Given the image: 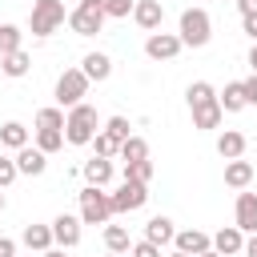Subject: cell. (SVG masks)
Masks as SVG:
<instances>
[{
	"instance_id": "f6af8a7d",
	"label": "cell",
	"mask_w": 257,
	"mask_h": 257,
	"mask_svg": "<svg viewBox=\"0 0 257 257\" xmlns=\"http://www.w3.org/2000/svg\"><path fill=\"white\" fill-rule=\"evenodd\" d=\"M0 209H4V193H0Z\"/></svg>"
},
{
	"instance_id": "52a82bcc",
	"label": "cell",
	"mask_w": 257,
	"mask_h": 257,
	"mask_svg": "<svg viewBox=\"0 0 257 257\" xmlns=\"http://www.w3.org/2000/svg\"><path fill=\"white\" fill-rule=\"evenodd\" d=\"M84 92H88V76H84L80 68H64L60 80H56V100H60V108H64V104L76 108V104L84 100Z\"/></svg>"
},
{
	"instance_id": "5b68a950",
	"label": "cell",
	"mask_w": 257,
	"mask_h": 257,
	"mask_svg": "<svg viewBox=\"0 0 257 257\" xmlns=\"http://www.w3.org/2000/svg\"><path fill=\"white\" fill-rule=\"evenodd\" d=\"M108 217H112L108 193L96 185H84L80 189V225H108Z\"/></svg>"
},
{
	"instance_id": "d4e9b609",
	"label": "cell",
	"mask_w": 257,
	"mask_h": 257,
	"mask_svg": "<svg viewBox=\"0 0 257 257\" xmlns=\"http://www.w3.org/2000/svg\"><path fill=\"white\" fill-rule=\"evenodd\" d=\"M104 245H108V253H128V249H133L128 229H124V225H104Z\"/></svg>"
},
{
	"instance_id": "5bb4252c",
	"label": "cell",
	"mask_w": 257,
	"mask_h": 257,
	"mask_svg": "<svg viewBox=\"0 0 257 257\" xmlns=\"http://www.w3.org/2000/svg\"><path fill=\"white\" fill-rule=\"evenodd\" d=\"M12 161H16V173H24V177H40V173L48 169V157H44L40 149H32V145H24Z\"/></svg>"
},
{
	"instance_id": "6da1fadb",
	"label": "cell",
	"mask_w": 257,
	"mask_h": 257,
	"mask_svg": "<svg viewBox=\"0 0 257 257\" xmlns=\"http://www.w3.org/2000/svg\"><path fill=\"white\" fill-rule=\"evenodd\" d=\"M189 108H193V128H217L221 124V104H217V92H213V84L209 80H197V84H189Z\"/></svg>"
},
{
	"instance_id": "b9f144b4",
	"label": "cell",
	"mask_w": 257,
	"mask_h": 257,
	"mask_svg": "<svg viewBox=\"0 0 257 257\" xmlns=\"http://www.w3.org/2000/svg\"><path fill=\"white\" fill-rule=\"evenodd\" d=\"M249 64H253V72H257V44H253V52H249Z\"/></svg>"
},
{
	"instance_id": "4316f807",
	"label": "cell",
	"mask_w": 257,
	"mask_h": 257,
	"mask_svg": "<svg viewBox=\"0 0 257 257\" xmlns=\"http://www.w3.org/2000/svg\"><path fill=\"white\" fill-rule=\"evenodd\" d=\"M48 128V133H64V112L60 108H40L36 112V133Z\"/></svg>"
},
{
	"instance_id": "9a60e30c",
	"label": "cell",
	"mask_w": 257,
	"mask_h": 257,
	"mask_svg": "<svg viewBox=\"0 0 257 257\" xmlns=\"http://www.w3.org/2000/svg\"><path fill=\"white\" fill-rule=\"evenodd\" d=\"M237 229L241 233H257V193H237Z\"/></svg>"
},
{
	"instance_id": "44dd1931",
	"label": "cell",
	"mask_w": 257,
	"mask_h": 257,
	"mask_svg": "<svg viewBox=\"0 0 257 257\" xmlns=\"http://www.w3.org/2000/svg\"><path fill=\"white\" fill-rule=\"evenodd\" d=\"M217 104H221V112H241L249 100H245V88H241V80H233V84H225V92L217 96Z\"/></svg>"
},
{
	"instance_id": "60d3db41",
	"label": "cell",
	"mask_w": 257,
	"mask_h": 257,
	"mask_svg": "<svg viewBox=\"0 0 257 257\" xmlns=\"http://www.w3.org/2000/svg\"><path fill=\"white\" fill-rule=\"evenodd\" d=\"M40 257H68L64 249H48V253H40Z\"/></svg>"
},
{
	"instance_id": "836d02e7",
	"label": "cell",
	"mask_w": 257,
	"mask_h": 257,
	"mask_svg": "<svg viewBox=\"0 0 257 257\" xmlns=\"http://www.w3.org/2000/svg\"><path fill=\"white\" fill-rule=\"evenodd\" d=\"M16 177H20V173H16V161L0 153V189H8V185H12Z\"/></svg>"
},
{
	"instance_id": "8992f818",
	"label": "cell",
	"mask_w": 257,
	"mask_h": 257,
	"mask_svg": "<svg viewBox=\"0 0 257 257\" xmlns=\"http://www.w3.org/2000/svg\"><path fill=\"white\" fill-rule=\"evenodd\" d=\"M32 36H52L64 24V4L60 0H36L32 4Z\"/></svg>"
},
{
	"instance_id": "ffe728a7",
	"label": "cell",
	"mask_w": 257,
	"mask_h": 257,
	"mask_svg": "<svg viewBox=\"0 0 257 257\" xmlns=\"http://www.w3.org/2000/svg\"><path fill=\"white\" fill-rule=\"evenodd\" d=\"M173 237H177V229H173V221H169V217H153V221L145 225V241H153L157 249H161V245H169Z\"/></svg>"
},
{
	"instance_id": "4dcf8cb0",
	"label": "cell",
	"mask_w": 257,
	"mask_h": 257,
	"mask_svg": "<svg viewBox=\"0 0 257 257\" xmlns=\"http://www.w3.org/2000/svg\"><path fill=\"white\" fill-rule=\"evenodd\" d=\"M104 4V16L108 20H124V16H133V8H137V0H100Z\"/></svg>"
},
{
	"instance_id": "f546056e",
	"label": "cell",
	"mask_w": 257,
	"mask_h": 257,
	"mask_svg": "<svg viewBox=\"0 0 257 257\" xmlns=\"http://www.w3.org/2000/svg\"><path fill=\"white\" fill-rule=\"evenodd\" d=\"M100 133H108V137H112V141H116V145H124V141H128V137H133V133H128V120H124V116H108V120H104V128H100Z\"/></svg>"
},
{
	"instance_id": "9c48e42d",
	"label": "cell",
	"mask_w": 257,
	"mask_h": 257,
	"mask_svg": "<svg viewBox=\"0 0 257 257\" xmlns=\"http://www.w3.org/2000/svg\"><path fill=\"white\" fill-rule=\"evenodd\" d=\"M181 48H185V44H181V36H177V32H149V40H145L149 60H173Z\"/></svg>"
},
{
	"instance_id": "603a6c76",
	"label": "cell",
	"mask_w": 257,
	"mask_h": 257,
	"mask_svg": "<svg viewBox=\"0 0 257 257\" xmlns=\"http://www.w3.org/2000/svg\"><path fill=\"white\" fill-rule=\"evenodd\" d=\"M249 181H253V165L249 161H229L225 165V185L229 189H245Z\"/></svg>"
},
{
	"instance_id": "f35d334b",
	"label": "cell",
	"mask_w": 257,
	"mask_h": 257,
	"mask_svg": "<svg viewBox=\"0 0 257 257\" xmlns=\"http://www.w3.org/2000/svg\"><path fill=\"white\" fill-rule=\"evenodd\" d=\"M237 8H241V16H253L257 12V0H237Z\"/></svg>"
},
{
	"instance_id": "4fadbf2b",
	"label": "cell",
	"mask_w": 257,
	"mask_h": 257,
	"mask_svg": "<svg viewBox=\"0 0 257 257\" xmlns=\"http://www.w3.org/2000/svg\"><path fill=\"white\" fill-rule=\"evenodd\" d=\"M133 20H137L145 32H157V28H161V20H165V8H161V0H137V8H133Z\"/></svg>"
},
{
	"instance_id": "7bdbcfd3",
	"label": "cell",
	"mask_w": 257,
	"mask_h": 257,
	"mask_svg": "<svg viewBox=\"0 0 257 257\" xmlns=\"http://www.w3.org/2000/svg\"><path fill=\"white\" fill-rule=\"evenodd\" d=\"M201 257H221V253H213V249H205V253H201Z\"/></svg>"
},
{
	"instance_id": "ab89813d",
	"label": "cell",
	"mask_w": 257,
	"mask_h": 257,
	"mask_svg": "<svg viewBox=\"0 0 257 257\" xmlns=\"http://www.w3.org/2000/svg\"><path fill=\"white\" fill-rule=\"evenodd\" d=\"M241 253H245V257H257V233L245 241V249H241Z\"/></svg>"
},
{
	"instance_id": "2e32d148",
	"label": "cell",
	"mask_w": 257,
	"mask_h": 257,
	"mask_svg": "<svg viewBox=\"0 0 257 257\" xmlns=\"http://www.w3.org/2000/svg\"><path fill=\"white\" fill-rule=\"evenodd\" d=\"M80 173H84V181H88V185L104 189V185L112 181V161H108V157H92V161H84V169H80Z\"/></svg>"
},
{
	"instance_id": "cb8c5ba5",
	"label": "cell",
	"mask_w": 257,
	"mask_h": 257,
	"mask_svg": "<svg viewBox=\"0 0 257 257\" xmlns=\"http://www.w3.org/2000/svg\"><path fill=\"white\" fill-rule=\"evenodd\" d=\"M0 145H4V149H16V153H20V149L28 145V128H24L20 120H8V124L0 128Z\"/></svg>"
},
{
	"instance_id": "d6a6232c",
	"label": "cell",
	"mask_w": 257,
	"mask_h": 257,
	"mask_svg": "<svg viewBox=\"0 0 257 257\" xmlns=\"http://www.w3.org/2000/svg\"><path fill=\"white\" fill-rule=\"evenodd\" d=\"M92 145H96V157H108V161L120 153V145H116L108 133H96V137H92Z\"/></svg>"
},
{
	"instance_id": "1f68e13d",
	"label": "cell",
	"mask_w": 257,
	"mask_h": 257,
	"mask_svg": "<svg viewBox=\"0 0 257 257\" xmlns=\"http://www.w3.org/2000/svg\"><path fill=\"white\" fill-rule=\"evenodd\" d=\"M60 145H64V133H48V128H40V133H36V149H40L44 157H48V153H56Z\"/></svg>"
},
{
	"instance_id": "ba28073f",
	"label": "cell",
	"mask_w": 257,
	"mask_h": 257,
	"mask_svg": "<svg viewBox=\"0 0 257 257\" xmlns=\"http://www.w3.org/2000/svg\"><path fill=\"white\" fill-rule=\"evenodd\" d=\"M145 201H149V185H137V181H124L116 193H108L112 213H133V209H141Z\"/></svg>"
},
{
	"instance_id": "74e56055",
	"label": "cell",
	"mask_w": 257,
	"mask_h": 257,
	"mask_svg": "<svg viewBox=\"0 0 257 257\" xmlns=\"http://www.w3.org/2000/svg\"><path fill=\"white\" fill-rule=\"evenodd\" d=\"M0 257H16V241L12 237H0Z\"/></svg>"
},
{
	"instance_id": "d590c367",
	"label": "cell",
	"mask_w": 257,
	"mask_h": 257,
	"mask_svg": "<svg viewBox=\"0 0 257 257\" xmlns=\"http://www.w3.org/2000/svg\"><path fill=\"white\" fill-rule=\"evenodd\" d=\"M241 88H245V100H249V104H257V72H253L249 80H241Z\"/></svg>"
},
{
	"instance_id": "83f0119b",
	"label": "cell",
	"mask_w": 257,
	"mask_h": 257,
	"mask_svg": "<svg viewBox=\"0 0 257 257\" xmlns=\"http://www.w3.org/2000/svg\"><path fill=\"white\" fill-rule=\"evenodd\" d=\"M124 181L149 185V181H153V161H133V165H124Z\"/></svg>"
},
{
	"instance_id": "277c9868",
	"label": "cell",
	"mask_w": 257,
	"mask_h": 257,
	"mask_svg": "<svg viewBox=\"0 0 257 257\" xmlns=\"http://www.w3.org/2000/svg\"><path fill=\"white\" fill-rule=\"evenodd\" d=\"M104 4L100 0H80L72 12H68V28L76 32V36H96L100 28H104Z\"/></svg>"
},
{
	"instance_id": "e575fe53",
	"label": "cell",
	"mask_w": 257,
	"mask_h": 257,
	"mask_svg": "<svg viewBox=\"0 0 257 257\" xmlns=\"http://www.w3.org/2000/svg\"><path fill=\"white\" fill-rule=\"evenodd\" d=\"M128 253H133V257H161V249H157L153 241H137V245H133Z\"/></svg>"
},
{
	"instance_id": "ac0fdd59",
	"label": "cell",
	"mask_w": 257,
	"mask_h": 257,
	"mask_svg": "<svg viewBox=\"0 0 257 257\" xmlns=\"http://www.w3.org/2000/svg\"><path fill=\"white\" fill-rule=\"evenodd\" d=\"M20 241H24L28 249H36V253H48V249H52V225H24Z\"/></svg>"
},
{
	"instance_id": "8fae6325",
	"label": "cell",
	"mask_w": 257,
	"mask_h": 257,
	"mask_svg": "<svg viewBox=\"0 0 257 257\" xmlns=\"http://www.w3.org/2000/svg\"><path fill=\"white\" fill-rule=\"evenodd\" d=\"M173 245H177V253H185V257H201L205 249H213V237L201 233V229H185V233L173 237Z\"/></svg>"
},
{
	"instance_id": "7a4b0ae2",
	"label": "cell",
	"mask_w": 257,
	"mask_h": 257,
	"mask_svg": "<svg viewBox=\"0 0 257 257\" xmlns=\"http://www.w3.org/2000/svg\"><path fill=\"white\" fill-rule=\"evenodd\" d=\"M100 133V120H96V108L92 104H76V108H68V116H64V141L68 145H92V137Z\"/></svg>"
},
{
	"instance_id": "bcb514c9",
	"label": "cell",
	"mask_w": 257,
	"mask_h": 257,
	"mask_svg": "<svg viewBox=\"0 0 257 257\" xmlns=\"http://www.w3.org/2000/svg\"><path fill=\"white\" fill-rule=\"evenodd\" d=\"M112 257H116V253H112Z\"/></svg>"
},
{
	"instance_id": "30bf717a",
	"label": "cell",
	"mask_w": 257,
	"mask_h": 257,
	"mask_svg": "<svg viewBox=\"0 0 257 257\" xmlns=\"http://www.w3.org/2000/svg\"><path fill=\"white\" fill-rule=\"evenodd\" d=\"M52 241H56L60 249H76V245H80V217L60 213V217L52 221Z\"/></svg>"
},
{
	"instance_id": "e0dca14e",
	"label": "cell",
	"mask_w": 257,
	"mask_h": 257,
	"mask_svg": "<svg viewBox=\"0 0 257 257\" xmlns=\"http://www.w3.org/2000/svg\"><path fill=\"white\" fill-rule=\"evenodd\" d=\"M80 72L88 76V84H92V80H108V76H112V60H108L104 52H88L84 64H80Z\"/></svg>"
},
{
	"instance_id": "7402d4cb",
	"label": "cell",
	"mask_w": 257,
	"mask_h": 257,
	"mask_svg": "<svg viewBox=\"0 0 257 257\" xmlns=\"http://www.w3.org/2000/svg\"><path fill=\"white\" fill-rule=\"evenodd\" d=\"M217 153H221L225 161H241V153H245V137L233 133V128L221 133V137H217Z\"/></svg>"
},
{
	"instance_id": "ee69618b",
	"label": "cell",
	"mask_w": 257,
	"mask_h": 257,
	"mask_svg": "<svg viewBox=\"0 0 257 257\" xmlns=\"http://www.w3.org/2000/svg\"><path fill=\"white\" fill-rule=\"evenodd\" d=\"M169 257H185V253H169Z\"/></svg>"
},
{
	"instance_id": "3957f363",
	"label": "cell",
	"mask_w": 257,
	"mask_h": 257,
	"mask_svg": "<svg viewBox=\"0 0 257 257\" xmlns=\"http://www.w3.org/2000/svg\"><path fill=\"white\" fill-rule=\"evenodd\" d=\"M181 44H189V48H205L209 44V36H213V20H209V12L205 8H185L181 12Z\"/></svg>"
},
{
	"instance_id": "7c38bea8",
	"label": "cell",
	"mask_w": 257,
	"mask_h": 257,
	"mask_svg": "<svg viewBox=\"0 0 257 257\" xmlns=\"http://www.w3.org/2000/svg\"><path fill=\"white\" fill-rule=\"evenodd\" d=\"M241 249H245V233H241L237 225H225V229L213 233V253H221V257H237Z\"/></svg>"
},
{
	"instance_id": "484cf974",
	"label": "cell",
	"mask_w": 257,
	"mask_h": 257,
	"mask_svg": "<svg viewBox=\"0 0 257 257\" xmlns=\"http://www.w3.org/2000/svg\"><path fill=\"white\" fill-rule=\"evenodd\" d=\"M124 165H133V161H149V145L141 141V137H128L124 145H120V153H116Z\"/></svg>"
},
{
	"instance_id": "8d00e7d4",
	"label": "cell",
	"mask_w": 257,
	"mask_h": 257,
	"mask_svg": "<svg viewBox=\"0 0 257 257\" xmlns=\"http://www.w3.org/2000/svg\"><path fill=\"white\" fill-rule=\"evenodd\" d=\"M241 28H245V32L253 36V44H257V12H253V16H241Z\"/></svg>"
},
{
	"instance_id": "f1b7e54d",
	"label": "cell",
	"mask_w": 257,
	"mask_h": 257,
	"mask_svg": "<svg viewBox=\"0 0 257 257\" xmlns=\"http://www.w3.org/2000/svg\"><path fill=\"white\" fill-rule=\"evenodd\" d=\"M20 36H24V32H20L16 24H0V56L16 52V48H20Z\"/></svg>"
},
{
	"instance_id": "d6986e66",
	"label": "cell",
	"mask_w": 257,
	"mask_h": 257,
	"mask_svg": "<svg viewBox=\"0 0 257 257\" xmlns=\"http://www.w3.org/2000/svg\"><path fill=\"white\" fill-rule=\"evenodd\" d=\"M28 68H32V56H28L24 48H16V52L0 56V72H4V76H12V80H20V76H24Z\"/></svg>"
}]
</instances>
